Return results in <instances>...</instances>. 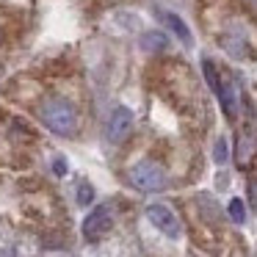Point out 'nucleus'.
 I'll return each mask as SVG.
<instances>
[{
  "mask_svg": "<svg viewBox=\"0 0 257 257\" xmlns=\"http://www.w3.org/2000/svg\"><path fill=\"white\" fill-rule=\"evenodd\" d=\"M53 172H56V174H67V163H64V158H56V163H53Z\"/></svg>",
  "mask_w": 257,
  "mask_h": 257,
  "instance_id": "4468645a",
  "label": "nucleus"
},
{
  "mask_svg": "<svg viewBox=\"0 0 257 257\" xmlns=\"http://www.w3.org/2000/svg\"><path fill=\"white\" fill-rule=\"evenodd\" d=\"M91 202H94V188H91V185H89V183H86V180H83V183L78 185V205L89 207Z\"/></svg>",
  "mask_w": 257,
  "mask_h": 257,
  "instance_id": "9b49d317",
  "label": "nucleus"
},
{
  "mask_svg": "<svg viewBox=\"0 0 257 257\" xmlns=\"http://www.w3.org/2000/svg\"><path fill=\"white\" fill-rule=\"evenodd\" d=\"M130 130H133V111L124 108V105L113 108L111 116H108V127H105L108 141H111V144H122L130 136Z\"/></svg>",
  "mask_w": 257,
  "mask_h": 257,
  "instance_id": "7ed1b4c3",
  "label": "nucleus"
},
{
  "mask_svg": "<svg viewBox=\"0 0 257 257\" xmlns=\"http://www.w3.org/2000/svg\"><path fill=\"white\" fill-rule=\"evenodd\" d=\"M111 221H113V218H111V207H108V205H97L94 210L86 216V221H83V235L89 240H100L102 235L111 229Z\"/></svg>",
  "mask_w": 257,
  "mask_h": 257,
  "instance_id": "39448f33",
  "label": "nucleus"
},
{
  "mask_svg": "<svg viewBox=\"0 0 257 257\" xmlns=\"http://www.w3.org/2000/svg\"><path fill=\"white\" fill-rule=\"evenodd\" d=\"M213 94L218 97V102H221L227 119H235V116H238V97H235V86L229 83V80H218V89L213 91Z\"/></svg>",
  "mask_w": 257,
  "mask_h": 257,
  "instance_id": "423d86ee",
  "label": "nucleus"
},
{
  "mask_svg": "<svg viewBox=\"0 0 257 257\" xmlns=\"http://www.w3.org/2000/svg\"><path fill=\"white\" fill-rule=\"evenodd\" d=\"M166 45H169V39L161 31H150V34L141 36V47H144L147 53H161V50H166Z\"/></svg>",
  "mask_w": 257,
  "mask_h": 257,
  "instance_id": "1a4fd4ad",
  "label": "nucleus"
},
{
  "mask_svg": "<svg viewBox=\"0 0 257 257\" xmlns=\"http://www.w3.org/2000/svg\"><path fill=\"white\" fill-rule=\"evenodd\" d=\"M254 147H257L254 133H240V136H238V150H235L238 155H235V158H238L240 166H246V163L251 161V155H254Z\"/></svg>",
  "mask_w": 257,
  "mask_h": 257,
  "instance_id": "6e6552de",
  "label": "nucleus"
},
{
  "mask_svg": "<svg viewBox=\"0 0 257 257\" xmlns=\"http://www.w3.org/2000/svg\"><path fill=\"white\" fill-rule=\"evenodd\" d=\"M42 122L58 136H72L78 127V111L67 100H47L42 105Z\"/></svg>",
  "mask_w": 257,
  "mask_h": 257,
  "instance_id": "f257e3e1",
  "label": "nucleus"
},
{
  "mask_svg": "<svg viewBox=\"0 0 257 257\" xmlns=\"http://www.w3.org/2000/svg\"><path fill=\"white\" fill-rule=\"evenodd\" d=\"M227 210H229V218H232L235 224H243L246 221V207H243V202H240V199H229Z\"/></svg>",
  "mask_w": 257,
  "mask_h": 257,
  "instance_id": "9d476101",
  "label": "nucleus"
},
{
  "mask_svg": "<svg viewBox=\"0 0 257 257\" xmlns=\"http://www.w3.org/2000/svg\"><path fill=\"white\" fill-rule=\"evenodd\" d=\"M130 183L139 191H161L166 188V172L152 161H141L130 169Z\"/></svg>",
  "mask_w": 257,
  "mask_h": 257,
  "instance_id": "f03ea898",
  "label": "nucleus"
},
{
  "mask_svg": "<svg viewBox=\"0 0 257 257\" xmlns=\"http://www.w3.org/2000/svg\"><path fill=\"white\" fill-rule=\"evenodd\" d=\"M249 205H251V210L257 213V180H249Z\"/></svg>",
  "mask_w": 257,
  "mask_h": 257,
  "instance_id": "ddd939ff",
  "label": "nucleus"
},
{
  "mask_svg": "<svg viewBox=\"0 0 257 257\" xmlns=\"http://www.w3.org/2000/svg\"><path fill=\"white\" fill-rule=\"evenodd\" d=\"M147 218L152 221V227H158L166 238H180V221L172 213V207L163 205V202H155V205L147 207Z\"/></svg>",
  "mask_w": 257,
  "mask_h": 257,
  "instance_id": "20e7f679",
  "label": "nucleus"
},
{
  "mask_svg": "<svg viewBox=\"0 0 257 257\" xmlns=\"http://www.w3.org/2000/svg\"><path fill=\"white\" fill-rule=\"evenodd\" d=\"M213 161L216 163H227V141L216 139V147H213Z\"/></svg>",
  "mask_w": 257,
  "mask_h": 257,
  "instance_id": "f8f14e48",
  "label": "nucleus"
},
{
  "mask_svg": "<svg viewBox=\"0 0 257 257\" xmlns=\"http://www.w3.org/2000/svg\"><path fill=\"white\" fill-rule=\"evenodd\" d=\"M163 23L169 25V28H172V34L177 36L180 42H183V45H191V42H194V36H191V31H188V25L183 23V20L177 17V14H172V12H166L163 14Z\"/></svg>",
  "mask_w": 257,
  "mask_h": 257,
  "instance_id": "0eeeda50",
  "label": "nucleus"
}]
</instances>
